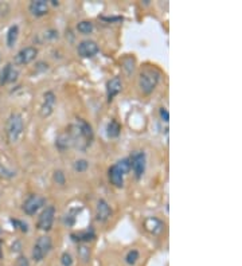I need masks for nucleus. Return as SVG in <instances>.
<instances>
[{"mask_svg": "<svg viewBox=\"0 0 242 266\" xmlns=\"http://www.w3.org/2000/svg\"><path fill=\"white\" fill-rule=\"evenodd\" d=\"M129 164H131V169L134 171L135 177L140 179L145 172V164H147V158L143 151H135L132 155L128 158Z\"/></svg>", "mask_w": 242, "mask_h": 266, "instance_id": "4", "label": "nucleus"}, {"mask_svg": "<svg viewBox=\"0 0 242 266\" xmlns=\"http://www.w3.org/2000/svg\"><path fill=\"white\" fill-rule=\"evenodd\" d=\"M18 75H19L18 70L14 69V66L11 64H7L4 66V69L1 70V73H0V84H11V82L16 81Z\"/></svg>", "mask_w": 242, "mask_h": 266, "instance_id": "13", "label": "nucleus"}, {"mask_svg": "<svg viewBox=\"0 0 242 266\" xmlns=\"http://www.w3.org/2000/svg\"><path fill=\"white\" fill-rule=\"evenodd\" d=\"M18 36H19V27L16 25L11 26L8 29V33H7V46L12 47L18 40Z\"/></svg>", "mask_w": 242, "mask_h": 266, "instance_id": "19", "label": "nucleus"}, {"mask_svg": "<svg viewBox=\"0 0 242 266\" xmlns=\"http://www.w3.org/2000/svg\"><path fill=\"white\" fill-rule=\"evenodd\" d=\"M75 125H77V128H78V131L81 132V134L85 137V140H86L88 143L92 144L93 137H94V133H93L92 127H90V124L86 123L85 120H81V118H79V120H77Z\"/></svg>", "mask_w": 242, "mask_h": 266, "instance_id": "16", "label": "nucleus"}, {"mask_svg": "<svg viewBox=\"0 0 242 266\" xmlns=\"http://www.w3.org/2000/svg\"><path fill=\"white\" fill-rule=\"evenodd\" d=\"M101 19L105 20V22H121V20H123V18H121V16H110V18L103 16Z\"/></svg>", "mask_w": 242, "mask_h": 266, "instance_id": "31", "label": "nucleus"}, {"mask_svg": "<svg viewBox=\"0 0 242 266\" xmlns=\"http://www.w3.org/2000/svg\"><path fill=\"white\" fill-rule=\"evenodd\" d=\"M159 79H160V73L158 70L152 67L144 69L138 74V88L141 90V93L149 96L158 86Z\"/></svg>", "mask_w": 242, "mask_h": 266, "instance_id": "2", "label": "nucleus"}, {"mask_svg": "<svg viewBox=\"0 0 242 266\" xmlns=\"http://www.w3.org/2000/svg\"><path fill=\"white\" fill-rule=\"evenodd\" d=\"M0 176L7 177V179H11V177L15 176V172H14V171H10V169H7L5 167H1V166H0Z\"/></svg>", "mask_w": 242, "mask_h": 266, "instance_id": "28", "label": "nucleus"}, {"mask_svg": "<svg viewBox=\"0 0 242 266\" xmlns=\"http://www.w3.org/2000/svg\"><path fill=\"white\" fill-rule=\"evenodd\" d=\"M160 117L163 120L164 123H168L170 121V113H168V110L166 108L160 109Z\"/></svg>", "mask_w": 242, "mask_h": 266, "instance_id": "30", "label": "nucleus"}, {"mask_svg": "<svg viewBox=\"0 0 242 266\" xmlns=\"http://www.w3.org/2000/svg\"><path fill=\"white\" fill-rule=\"evenodd\" d=\"M25 132L23 117L19 113H11L5 123V137L10 144H16Z\"/></svg>", "mask_w": 242, "mask_h": 266, "instance_id": "1", "label": "nucleus"}, {"mask_svg": "<svg viewBox=\"0 0 242 266\" xmlns=\"http://www.w3.org/2000/svg\"><path fill=\"white\" fill-rule=\"evenodd\" d=\"M14 266H30V261H29V258L23 254H20L18 258L15 260V265Z\"/></svg>", "mask_w": 242, "mask_h": 266, "instance_id": "27", "label": "nucleus"}, {"mask_svg": "<svg viewBox=\"0 0 242 266\" xmlns=\"http://www.w3.org/2000/svg\"><path fill=\"white\" fill-rule=\"evenodd\" d=\"M88 167H89V162L85 160V159H79V160L74 162V164H73V168H74L75 172H85L88 169Z\"/></svg>", "mask_w": 242, "mask_h": 266, "instance_id": "23", "label": "nucleus"}, {"mask_svg": "<svg viewBox=\"0 0 242 266\" xmlns=\"http://www.w3.org/2000/svg\"><path fill=\"white\" fill-rule=\"evenodd\" d=\"M46 199L40 195H36V194H31L27 197L25 202H23V206H22V210L25 211L26 215L29 217H33L36 212L39 211L42 207L45 206Z\"/></svg>", "mask_w": 242, "mask_h": 266, "instance_id": "6", "label": "nucleus"}, {"mask_svg": "<svg viewBox=\"0 0 242 266\" xmlns=\"http://www.w3.org/2000/svg\"><path fill=\"white\" fill-rule=\"evenodd\" d=\"M112 217V208L105 199H100L96 206V221L105 223Z\"/></svg>", "mask_w": 242, "mask_h": 266, "instance_id": "10", "label": "nucleus"}, {"mask_svg": "<svg viewBox=\"0 0 242 266\" xmlns=\"http://www.w3.org/2000/svg\"><path fill=\"white\" fill-rule=\"evenodd\" d=\"M55 102H57V97H55L54 92H51V90L46 92V93L43 94V101H42V105H40L39 109L40 117L46 118L51 116L53 112H54Z\"/></svg>", "mask_w": 242, "mask_h": 266, "instance_id": "8", "label": "nucleus"}, {"mask_svg": "<svg viewBox=\"0 0 242 266\" xmlns=\"http://www.w3.org/2000/svg\"><path fill=\"white\" fill-rule=\"evenodd\" d=\"M11 250H12V251H19L20 250V243H19V242H15V243H12V246H11Z\"/></svg>", "mask_w": 242, "mask_h": 266, "instance_id": "33", "label": "nucleus"}, {"mask_svg": "<svg viewBox=\"0 0 242 266\" xmlns=\"http://www.w3.org/2000/svg\"><path fill=\"white\" fill-rule=\"evenodd\" d=\"M71 238H73V241L75 242H89L96 238V233H94L93 229L90 227V229H86L84 232H79L77 233V234H71Z\"/></svg>", "mask_w": 242, "mask_h": 266, "instance_id": "17", "label": "nucleus"}, {"mask_svg": "<svg viewBox=\"0 0 242 266\" xmlns=\"http://www.w3.org/2000/svg\"><path fill=\"white\" fill-rule=\"evenodd\" d=\"M77 30H78L81 34L89 35L93 33L94 25L90 20H82V22H79L78 25H77Z\"/></svg>", "mask_w": 242, "mask_h": 266, "instance_id": "20", "label": "nucleus"}, {"mask_svg": "<svg viewBox=\"0 0 242 266\" xmlns=\"http://www.w3.org/2000/svg\"><path fill=\"white\" fill-rule=\"evenodd\" d=\"M99 44L94 40L86 39L79 42L78 47H77V53H78L79 57L82 58H93L94 55L99 53Z\"/></svg>", "mask_w": 242, "mask_h": 266, "instance_id": "9", "label": "nucleus"}, {"mask_svg": "<svg viewBox=\"0 0 242 266\" xmlns=\"http://www.w3.org/2000/svg\"><path fill=\"white\" fill-rule=\"evenodd\" d=\"M124 176H125V173L121 171V168L117 166V163L113 164L112 167L109 168L108 171V177H109V182L113 184L114 187H123L124 186Z\"/></svg>", "mask_w": 242, "mask_h": 266, "instance_id": "11", "label": "nucleus"}, {"mask_svg": "<svg viewBox=\"0 0 242 266\" xmlns=\"http://www.w3.org/2000/svg\"><path fill=\"white\" fill-rule=\"evenodd\" d=\"M29 11L35 18L45 16L49 12V3L46 0H33L29 5Z\"/></svg>", "mask_w": 242, "mask_h": 266, "instance_id": "12", "label": "nucleus"}, {"mask_svg": "<svg viewBox=\"0 0 242 266\" xmlns=\"http://www.w3.org/2000/svg\"><path fill=\"white\" fill-rule=\"evenodd\" d=\"M74 264V260H73V256L70 254L69 251H64L62 256H61V265L62 266H73Z\"/></svg>", "mask_w": 242, "mask_h": 266, "instance_id": "24", "label": "nucleus"}, {"mask_svg": "<svg viewBox=\"0 0 242 266\" xmlns=\"http://www.w3.org/2000/svg\"><path fill=\"white\" fill-rule=\"evenodd\" d=\"M55 207L47 206L43 208V211L40 212L38 221H36V227L42 232H50L53 229L55 221Z\"/></svg>", "mask_w": 242, "mask_h": 266, "instance_id": "5", "label": "nucleus"}, {"mask_svg": "<svg viewBox=\"0 0 242 266\" xmlns=\"http://www.w3.org/2000/svg\"><path fill=\"white\" fill-rule=\"evenodd\" d=\"M144 227H145L151 234H153V235H159V234L163 233L164 230V222L155 217L147 218V219L144 221Z\"/></svg>", "mask_w": 242, "mask_h": 266, "instance_id": "14", "label": "nucleus"}, {"mask_svg": "<svg viewBox=\"0 0 242 266\" xmlns=\"http://www.w3.org/2000/svg\"><path fill=\"white\" fill-rule=\"evenodd\" d=\"M53 180H54V183H57V184H60V186H65L66 176H65V173L62 172L61 169H58V171H55V172L53 173Z\"/></svg>", "mask_w": 242, "mask_h": 266, "instance_id": "25", "label": "nucleus"}, {"mask_svg": "<svg viewBox=\"0 0 242 266\" xmlns=\"http://www.w3.org/2000/svg\"><path fill=\"white\" fill-rule=\"evenodd\" d=\"M53 250V241L49 235L39 236L31 250V258L35 262H42Z\"/></svg>", "mask_w": 242, "mask_h": 266, "instance_id": "3", "label": "nucleus"}, {"mask_svg": "<svg viewBox=\"0 0 242 266\" xmlns=\"http://www.w3.org/2000/svg\"><path fill=\"white\" fill-rule=\"evenodd\" d=\"M77 254H78L79 260L85 264L90 261V249L86 245H79L77 249Z\"/></svg>", "mask_w": 242, "mask_h": 266, "instance_id": "21", "label": "nucleus"}, {"mask_svg": "<svg viewBox=\"0 0 242 266\" xmlns=\"http://www.w3.org/2000/svg\"><path fill=\"white\" fill-rule=\"evenodd\" d=\"M11 223H12L14 226L18 227L20 232H23V233L29 232V226H27V223H25V222L18 221V219H11Z\"/></svg>", "mask_w": 242, "mask_h": 266, "instance_id": "26", "label": "nucleus"}, {"mask_svg": "<svg viewBox=\"0 0 242 266\" xmlns=\"http://www.w3.org/2000/svg\"><path fill=\"white\" fill-rule=\"evenodd\" d=\"M36 55H38V49L34 46H27V47H23L16 53L14 64L18 65V66H25V65L31 64L36 58Z\"/></svg>", "mask_w": 242, "mask_h": 266, "instance_id": "7", "label": "nucleus"}, {"mask_svg": "<svg viewBox=\"0 0 242 266\" xmlns=\"http://www.w3.org/2000/svg\"><path fill=\"white\" fill-rule=\"evenodd\" d=\"M3 246H4V242H3V239L0 238V260H3V257H4V251H3Z\"/></svg>", "mask_w": 242, "mask_h": 266, "instance_id": "32", "label": "nucleus"}, {"mask_svg": "<svg viewBox=\"0 0 242 266\" xmlns=\"http://www.w3.org/2000/svg\"><path fill=\"white\" fill-rule=\"evenodd\" d=\"M120 133H121V125H120L116 120H112V121L108 124V127H106V134H108V137H119Z\"/></svg>", "mask_w": 242, "mask_h": 266, "instance_id": "18", "label": "nucleus"}, {"mask_svg": "<svg viewBox=\"0 0 242 266\" xmlns=\"http://www.w3.org/2000/svg\"><path fill=\"white\" fill-rule=\"evenodd\" d=\"M140 260V253L136 249H132V250H129L127 253V256H125V262L128 264V265H135L136 262Z\"/></svg>", "mask_w": 242, "mask_h": 266, "instance_id": "22", "label": "nucleus"}, {"mask_svg": "<svg viewBox=\"0 0 242 266\" xmlns=\"http://www.w3.org/2000/svg\"><path fill=\"white\" fill-rule=\"evenodd\" d=\"M121 89H123V84H121V79L119 77L109 79L108 84H106V96H108L109 102L121 92Z\"/></svg>", "mask_w": 242, "mask_h": 266, "instance_id": "15", "label": "nucleus"}, {"mask_svg": "<svg viewBox=\"0 0 242 266\" xmlns=\"http://www.w3.org/2000/svg\"><path fill=\"white\" fill-rule=\"evenodd\" d=\"M51 3L54 5H58V1H57V0H51Z\"/></svg>", "mask_w": 242, "mask_h": 266, "instance_id": "34", "label": "nucleus"}, {"mask_svg": "<svg viewBox=\"0 0 242 266\" xmlns=\"http://www.w3.org/2000/svg\"><path fill=\"white\" fill-rule=\"evenodd\" d=\"M10 12V5L7 3H0V18H4Z\"/></svg>", "mask_w": 242, "mask_h": 266, "instance_id": "29", "label": "nucleus"}]
</instances>
